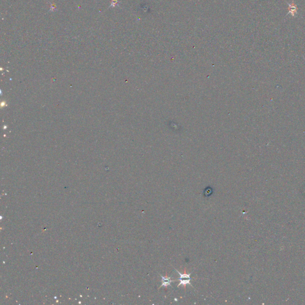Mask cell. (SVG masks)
I'll use <instances>...</instances> for the list:
<instances>
[{
    "instance_id": "1",
    "label": "cell",
    "mask_w": 305,
    "mask_h": 305,
    "mask_svg": "<svg viewBox=\"0 0 305 305\" xmlns=\"http://www.w3.org/2000/svg\"><path fill=\"white\" fill-rule=\"evenodd\" d=\"M176 271L177 273L180 275V279H179V281L180 282V283L178 284L177 287H179L180 286L182 285L184 287V288L185 289V287L187 284H190L192 287H193V286L191 285V282H190V281L191 280V278L190 277V275H191V273H186L185 269V271H184V273H181L180 272H179L178 270H176Z\"/></svg>"
},
{
    "instance_id": "2",
    "label": "cell",
    "mask_w": 305,
    "mask_h": 305,
    "mask_svg": "<svg viewBox=\"0 0 305 305\" xmlns=\"http://www.w3.org/2000/svg\"><path fill=\"white\" fill-rule=\"evenodd\" d=\"M162 277V284L161 285V286H160V288H161L162 287H168V286H170L171 287V283H172V282H174V281H176V280H172L170 278V277H167V275H166L165 277H163V276H161Z\"/></svg>"
},
{
    "instance_id": "3",
    "label": "cell",
    "mask_w": 305,
    "mask_h": 305,
    "mask_svg": "<svg viewBox=\"0 0 305 305\" xmlns=\"http://www.w3.org/2000/svg\"><path fill=\"white\" fill-rule=\"evenodd\" d=\"M288 9L289 11L288 14H291V15L292 16H295L296 14H297L298 8H297V5L294 3H293L291 4H288Z\"/></svg>"
}]
</instances>
